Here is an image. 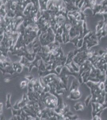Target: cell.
<instances>
[{
    "label": "cell",
    "mask_w": 107,
    "mask_h": 120,
    "mask_svg": "<svg viewBox=\"0 0 107 120\" xmlns=\"http://www.w3.org/2000/svg\"><path fill=\"white\" fill-rule=\"evenodd\" d=\"M106 29L103 20L98 22L96 27V35L99 42L102 37H104L106 35Z\"/></svg>",
    "instance_id": "6da1fadb"
},
{
    "label": "cell",
    "mask_w": 107,
    "mask_h": 120,
    "mask_svg": "<svg viewBox=\"0 0 107 120\" xmlns=\"http://www.w3.org/2000/svg\"><path fill=\"white\" fill-rule=\"evenodd\" d=\"M103 16L104 17L103 21L104 22L105 24L106 25V28L107 29V13L105 14H103Z\"/></svg>",
    "instance_id": "3957f363"
},
{
    "label": "cell",
    "mask_w": 107,
    "mask_h": 120,
    "mask_svg": "<svg viewBox=\"0 0 107 120\" xmlns=\"http://www.w3.org/2000/svg\"><path fill=\"white\" fill-rule=\"evenodd\" d=\"M104 51H103V50H100V51H99V54L100 55H103V54H104Z\"/></svg>",
    "instance_id": "5b68a950"
},
{
    "label": "cell",
    "mask_w": 107,
    "mask_h": 120,
    "mask_svg": "<svg viewBox=\"0 0 107 120\" xmlns=\"http://www.w3.org/2000/svg\"><path fill=\"white\" fill-rule=\"evenodd\" d=\"M106 49H107V48H106Z\"/></svg>",
    "instance_id": "8992f818"
},
{
    "label": "cell",
    "mask_w": 107,
    "mask_h": 120,
    "mask_svg": "<svg viewBox=\"0 0 107 120\" xmlns=\"http://www.w3.org/2000/svg\"><path fill=\"white\" fill-rule=\"evenodd\" d=\"M101 4V9L98 14L102 15L107 13V0H103L100 3Z\"/></svg>",
    "instance_id": "7a4b0ae2"
},
{
    "label": "cell",
    "mask_w": 107,
    "mask_h": 120,
    "mask_svg": "<svg viewBox=\"0 0 107 120\" xmlns=\"http://www.w3.org/2000/svg\"><path fill=\"white\" fill-rule=\"evenodd\" d=\"M92 97V96L89 95L85 100V104L86 105V106H88V104L89 103V101H90V100L91 99Z\"/></svg>",
    "instance_id": "277c9868"
}]
</instances>
